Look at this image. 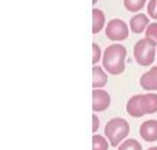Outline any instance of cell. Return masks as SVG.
Returning a JSON list of instances; mask_svg holds the SVG:
<instances>
[{
    "mask_svg": "<svg viewBox=\"0 0 157 150\" xmlns=\"http://www.w3.org/2000/svg\"><path fill=\"white\" fill-rule=\"evenodd\" d=\"M125 57L127 50L121 44H112L105 50L102 63L105 70L110 74H121L125 69Z\"/></svg>",
    "mask_w": 157,
    "mask_h": 150,
    "instance_id": "1",
    "label": "cell"
},
{
    "mask_svg": "<svg viewBox=\"0 0 157 150\" xmlns=\"http://www.w3.org/2000/svg\"><path fill=\"white\" fill-rule=\"evenodd\" d=\"M157 112V94L134 95L127 102V113L132 117H142Z\"/></svg>",
    "mask_w": 157,
    "mask_h": 150,
    "instance_id": "2",
    "label": "cell"
},
{
    "mask_svg": "<svg viewBox=\"0 0 157 150\" xmlns=\"http://www.w3.org/2000/svg\"><path fill=\"white\" fill-rule=\"evenodd\" d=\"M130 134V124L121 117H114L105 127V137L112 146H119Z\"/></svg>",
    "mask_w": 157,
    "mask_h": 150,
    "instance_id": "3",
    "label": "cell"
},
{
    "mask_svg": "<svg viewBox=\"0 0 157 150\" xmlns=\"http://www.w3.org/2000/svg\"><path fill=\"white\" fill-rule=\"evenodd\" d=\"M156 46L157 44L150 39H141L134 47V57L135 61L141 66H149L153 63L156 57Z\"/></svg>",
    "mask_w": 157,
    "mask_h": 150,
    "instance_id": "4",
    "label": "cell"
},
{
    "mask_svg": "<svg viewBox=\"0 0 157 150\" xmlns=\"http://www.w3.org/2000/svg\"><path fill=\"white\" fill-rule=\"evenodd\" d=\"M128 25L125 24L123 19H112V21L108 22V26H106V37L110 39L113 41H121V40H125L128 37Z\"/></svg>",
    "mask_w": 157,
    "mask_h": 150,
    "instance_id": "5",
    "label": "cell"
},
{
    "mask_svg": "<svg viewBox=\"0 0 157 150\" xmlns=\"http://www.w3.org/2000/svg\"><path fill=\"white\" fill-rule=\"evenodd\" d=\"M110 106V95L106 91L94 88L92 91V110L97 112H103Z\"/></svg>",
    "mask_w": 157,
    "mask_h": 150,
    "instance_id": "6",
    "label": "cell"
},
{
    "mask_svg": "<svg viewBox=\"0 0 157 150\" xmlns=\"http://www.w3.org/2000/svg\"><path fill=\"white\" fill-rule=\"evenodd\" d=\"M142 139L146 142H155L157 141V120H147L139 128Z\"/></svg>",
    "mask_w": 157,
    "mask_h": 150,
    "instance_id": "7",
    "label": "cell"
},
{
    "mask_svg": "<svg viewBox=\"0 0 157 150\" xmlns=\"http://www.w3.org/2000/svg\"><path fill=\"white\" fill-rule=\"evenodd\" d=\"M139 83L145 91H157V66H153L150 70L142 74Z\"/></svg>",
    "mask_w": 157,
    "mask_h": 150,
    "instance_id": "8",
    "label": "cell"
},
{
    "mask_svg": "<svg viewBox=\"0 0 157 150\" xmlns=\"http://www.w3.org/2000/svg\"><path fill=\"white\" fill-rule=\"evenodd\" d=\"M149 26V18L145 14H138V15H134L130 21V29L131 32L136 33H142L144 30H146V28Z\"/></svg>",
    "mask_w": 157,
    "mask_h": 150,
    "instance_id": "9",
    "label": "cell"
},
{
    "mask_svg": "<svg viewBox=\"0 0 157 150\" xmlns=\"http://www.w3.org/2000/svg\"><path fill=\"white\" fill-rule=\"evenodd\" d=\"M106 83H108V74L105 73V70L101 66L95 65L92 68V85H94V88L105 87Z\"/></svg>",
    "mask_w": 157,
    "mask_h": 150,
    "instance_id": "10",
    "label": "cell"
},
{
    "mask_svg": "<svg viewBox=\"0 0 157 150\" xmlns=\"http://www.w3.org/2000/svg\"><path fill=\"white\" fill-rule=\"evenodd\" d=\"M105 21H106V18H105L103 11L99 10V8H94V10H92V33H94V35L99 33L101 30L103 29Z\"/></svg>",
    "mask_w": 157,
    "mask_h": 150,
    "instance_id": "11",
    "label": "cell"
},
{
    "mask_svg": "<svg viewBox=\"0 0 157 150\" xmlns=\"http://www.w3.org/2000/svg\"><path fill=\"white\" fill-rule=\"evenodd\" d=\"M146 4V0H124V7L131 13H138Z\"/></svg>",
    "mask_w": 157,
    "mask_h": 150,
    "instance_id": "12",
    "label": "cell"
},
{
    "mask_svg": "<svg viewBox=\"0 0 157 150\" xmlns=\"http://www.w3.org/2000/svg\"><path fill=\"white\" fill-rule=\"evenodd\" d=\"M108 141L103 137H101V135L92 137V150H108Z\"/></svg>",
    "mask_w": 157,
    "mask_h": 150,
    "instance_id": "13",
    "label": "cell"
},
{
    "mask_svg": "<svg viewBox=\"0 0 157 150\" xmlns=\"http://www.w3.org/2000/svg\"><path fill=\"white\" fill-rule=\"evenodd\" d=\"M117 150H142V146L138 141L127 139V141H124L121 145H119V149Z\"/></svg>",
    "mask_w": 157,
    "mask_h": 150,
    "instance_id": "14",
    "label": "cell"
},
{
    "mask_svg": "<svg viewBox=\"0 0 157 150\" xmlns=\"http://www.w3.org/2000/svg\"><path fill=\"white\" fill-rule=\"evenodd\" d=\"M146 37L153 40L157 44V22L156 24H150L146 28Z\"/></svg>",
    "mask_w": 157,
    "mask_h": 150,
    "instance_id": "15",
    "label": "cell"
},
{
    "mask_svg": "<svg viewBox=\"0 0 157 150\" xmlns=\"http://www.w3.org/2000/svg\"><path fill=\"white\" fill-rule=\"evenodd\" d=\"M147 15L153 19H157V0H150L147 3Z\"/></svg>",
    "mask_w": 157,
    "mask_h": 150,
    "instance_id": "16",
    "label": "cell"
},
{
    "mask_svg": "<svg viewBox=\"0 0 157 150\" xmlns=\"http://www.w3.org/2000/svg\"><path fill=\"white\" fill-rule=\"evenodd\" d=\"M101 59H102L101 58V48L97 43H94L92 44V63L97 65V62H99Z\"/></svg>",
    "mask_w": 157,
    "mask_h": 150,
    "instance_id": "17",
    "label": "cell"
},
{
    "mask_svg": "<svg viewBox=\"0 0 157 150\" xmlns=\"http://www.w3.org/2000/svg\"><path fill=\"white\" fill-rule=\"evenodd\" d=\"M92 123H94V126H92V131L97 132V129L99 128V118H98L97 114L92 116Z\"/></svg>",
    "mask_w": 157,
    "mask_h": 150,
    "instance_id": "18",
    "label": "cell"
},
{
    "mask_svg": "<svg viewBox=\"0 0 157 150\" xmlns=\"http://www.w3.org/2000/svg\"><path fill=\"white\" fill-rule=\"evenodd\" d=\"M147 150H157V146H153V148H150V149H147Z\"/></svg>",
    "mask_w": 157,
    "mask_h": 150,
    "instance_id": "19",
    "label": "cell"
},
{
    "mask_svg": "<svg viewBox=\"0 0 157 150\" xmlns=\"http://www.w3.org/2000/svg\"><path fill=\"white\" fill-rule=\"evenodd\" d=\"M97 2L98 0H92V4H97Z\"/></svg>",
    "mask_w": 157,
    "mask_h": 150,
    "instance_id": "20",
    "label": "cell"
}]
</instances>
